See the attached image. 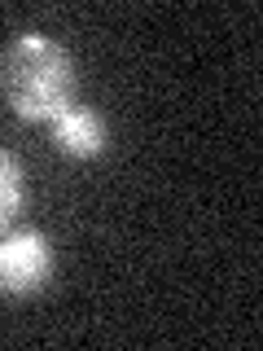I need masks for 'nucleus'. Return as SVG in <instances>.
<instances>
[{
	"label": "nucleus",
	"instance_id": "nucleus-4",
	"mask_svg": "<svg viewBox=\"0 0 263 351\" xmlns=\"http://www.w3.org/2000/svg\"><path fill=\"white\" fill-rule=\"evenodd\" d=\"M22 197H27V180H22V162L9 149H0V233L18 219Z\"/></svg>",
	"mask_w": 263,
	"mask_h": 351
},
{
	"label": "nucleus",
	"instance_id": "nucleus-2",
	"mask_svg": "<svg viewBox=\"0 0 263 351\" xmlns=\"http://www.w3.org/2000/svg\"><path fill=\"white\" fill-rule=\"evenodd\" d=\"M53 277V241L40 228L0 233V294L31 299Z\"/></svg>",
	"mask_w": 263,
	"mask_h": 351
},
{
	"label": "nucleus",
	"instance_id": "nucleus-3",
	"mask_svg": "<svg viewBox=\"0 0 263 351\" xmlns=\"http://www.w3.org/2000/svg\"><path fill=\"white\" fill-rule=\"evenodd\" d=\"M53 141H58V149L71 154V158H97V154L110 145V128L97 110L75 101L66 114L53 119Z\"/></svg>",
	"mask_w": 263,
	"mask_h": 351
},
{
	"label": "nucleus",
	"instance_id": "nucleus-1",
	"mask_svg": "<svg viewBox=\"0 0 263 351\" xmlns=\"http://www.w3.org/2000/svg\"><path fill=\"white\" fill-rule=\"evenodd\" d=\"M0 93L18 119L53 123L79 97V66L53 36L22 31L0 49Z\"/></svg>",
	"mask_w": 263,
	"mask_h": 351
}]
</instances>
